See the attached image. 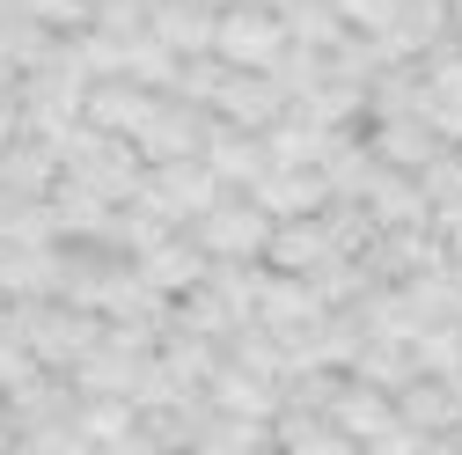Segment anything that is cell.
<instances>
[{
  "instance_id": "6da1fadb",
  "label": "cell",
  "mask_w": 462,
  "mask_h": 455,
  "mask_svg": "<svg viewBox=\"0 0 462 455\" xmlns=\"http://www.w3.org/2000/svg\"><path fill=\"white\" fill-rule=\"evenodd\" d=\"M184 236L206 250V257H227V265H257L264 257V236H272V213L250 199V191H213V206L184 228Z\"/></svg>"
},
{
  "instance_id": "7a4b0ae2",
  "label": "cell",
  "mask_w": 462,
  "mask_h": 455,
  "mask_svg": "<svg viewBox=\"0 0 462 455\" xmlns=\"http://www.w3.org/2000/svg\"><path fill=\"white\" fill-rule=\"evenodd\" d=\"M323 412H330V426L353 441V448H419V433H411V426L396 433V396H389V389H374V382H360V375H337Z\"/></svg>"
},
{
  "instance_id": "3957f363",
  "label": "cell",
  "mask_w": 462,
  "mask_h": 455,
  "mask_svg": "<svg viewBox=\"0 0 462 455\" xmlns=\"http://www.w3.org/2000/svg\"><path fill=\"white\" fill-rule=\"evenodd\" d=\"M213 169L199 162V154H184V162H147L140 169V191H133V206H147L162 228H191L206 206H213Z\"/></svg>"
},
{
  "instance_id": "277c9868",
  "label": "cell",
  "mask_w": 462,
  "mask_h": 455,
  "mask_svg": "<svg viewBox=\"0 0 462 455\" xmlns=\"http://www.w3.org/2000/svg\"><path fill=\"white\" fill-rule=\"evenodd\" d=\"M227 67H272L286 51V23L272 0H227V8H213V44Z\"/></svg>"
},
{
  "instance_id": "5b68a950",
  "label": "cell",
  "mask_w": 462,
  "mask_h": 455,
  "mask_svg": "<svg viewBox=\"0 0 462 455\" xmlns=\"http://www.w3.org/2000/svg\"><path fill=\"white\" fill-rule=\"evenodd\" d=\"M206 110L220 125H243V133H264L279 110H286V81L272 74V67H220V81H213V96H206Z\"/></svg>"
},
{
  "instance_id": "8992f818",
  "label": "cell",
  "mask_w": 462,
  "mask_h": 455,
  "mask_svg": "<svg viewBox=\"0 0 462 455\" xmlns=\"http://www.w3.org/2000/svg\"><path fill=\"white\" fill-rule=\"evenodd\" d=\"M206 125H213V110H206V103L154 96V103H147V118L133 125V154H140V162H184V154H199Z\"/></svg>"
},
{
  "instance_id": "52a82bcc",
  "label": "cell",
  "mask_w": 462,
  "mask_h": 455,
  "mask_svg": "<svg viewBox=\"0 0 462 455\" xmlns=\"http://www.w3.org/2000/svg\"><path fill=\"white\" fill-rule=\"evenodd\" d=\"M272 220H294V213H323V199H330V184H323V169L316 162H264L257 177L243 184Z\"/></svg>"
},
{
  "instance_id": "ba28073f",
  "label": "cell",
  "mask_w": 462,
  "mask_h": 455,
  "mask_svg": "<svg viewBox=\"0 0 462 455\" xmlns=\"http://www.w3.org/2000/svg\"><path fill=\"white\" fill-rule=\"evenodd\" d=\"M133 272L147 279L154 294H184V287H199V279H206V250L184 236V228H169V236H154V243L133 257Z\"/></svg>"
},
{
  "instance_id": "9c48e42d",
  "label": "cell",
  "mask_w": 462,
  "mask_h": 455,
  "mask_svg": "<svg viewBox=\"0 0 462 455\" xmlns=\"http://www.w3.org/2000/svg\"><path fill=\"white\" fill-rule=\"evenodd\" d=\"M199 162L213 169V184H220V191H243L257 169H264V140L243 133V125H220V118H213L206 140H199Z\"/></svg>"
},
{
  "instance_id": "30bf717a",
  "label": "cell",
  "mask_w": 462,
  "mask_h": 455,
  "mask_svg": "<svg viewBox=\"0 0 462 455\" xmlns=\"http://www.w3.org/2000/svg\"><path fill=\"white\" fill-rule=\"evenodd\" d=\"M199 389H206V404L236 412V419H264V426H272V412H279V382H264V375H250V367H236V360H213V375H206Z\"/></svg>"
},
{
  "instance_id": "8fae6325",
  "label": "cell",
  "mask_w": 462,
  "mask_h": 455,
  "mask_svg": "<svg viewBox=\"0 0 462 455\" xmlns=\"http://www.w3.org/2000/svg\"><path fill=\"white\" fill-rule=\"evenodd\" d=\"M140 30L154 44H169L177 60H184V51H206L213 44V0H147Z\"/></svg>"
},
{
  "instance_id": "7c38bea8",
  "label": "cell",
  "mask_w": 462,
  "mask_h": 455,
  "mask_svg": "<svg viewBox=\"0 0 462 455\" xmlns=\"http://www.w3.org/2000/svg\"><path fill=\"white\" fill-rule=\"evenodd\" d=\"M367 147H374L389 169H419V162L440 147V133H433V118H426V110H374Z\"/></svg>"
},
{
  "instance_id": "4fadbf2b",
  "label": "cell",
  "mask_w": 462,
  "mask_h": 455,
  "mask_svg": "<svg viewBox=\"0 0 462 455\" xmlns=\"http://www.w3.org/2000/svg\"><path fill=\"white\" fill-rule=\"evenodd\" d=\"M330 257V228H323V213H294V220H272V236H264V257L257 265H272V272H316Z\"/></svg>"
},
{
  "instance_id": "5bb4252c",
  "label": "cell",
  "mask_w": 462,
  "mask_h": 455,
  "mask_svg": "<svg viewBox=\"0 0 462 455\" xmlns=\"http://www.w3.org/2000/svg\"><path fill=\"white\" fill-rule=\"evenodd\" d=\"M389 396H396V426H411L419 448L440 441V426H462V412H455V396H448L440 375H411V382H396Z\"/></svg>"
},
{
  "instance_id": "9a60e30c",
  "label": "cell",
  "mask_w": 462,
  "mask_h": 455,
  "mask_svg": "<svg viewBox=\"0 0 462 455\" xmlns=\"http://www.w3.org/2000/svg\"><path fill=\"white\" fill-rule=\"evenodd\" d=\"M440 382H448V396H455V412H462V353H455V360L440 367Z\"/></svg>"
},
{
  "instance_id": "2e32d148",
  "label": "cell",
  "mask_w": 462,
  "mask_h": 455,
  "mask_svg": "<svg viewBox=\"0 0 462 455\" xmlns=\"http://www.w3.org/2000/svg\"><path fill=\"white\" fill-rule=\"evenodd\" d=\"M213 8H227V0H213Z\"/></svg>"
}]
</instances>
